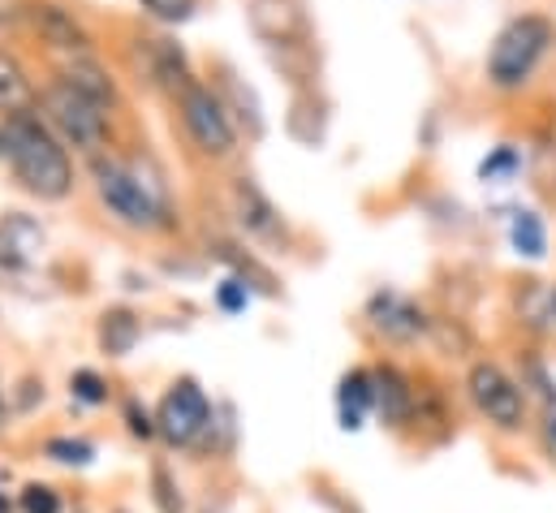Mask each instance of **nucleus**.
<instances>
[{
  "label": "nucleus",
  "mask_w": 556,
  "mask_h": 513,
  "mask_svg": "<svg viewBox=\"0 0 556 513\" xmlns=\"http://www.w3.org/2000/svg\"><path fill=\"white\" fill-rule=\"evenodd\" d=\"M501 234H505V247L518 263H548L553 259V225L540 208L531 203H509L501 208Z\"/></svg>",
  "instance_id": "12"
},
{
  "label": "nucleus",
  "mask_w": 556,
  "mask_h": 513,
  "mask_svg": "<svg viewBox=\"0 0 556 513\" xmlns=\"http://www.w3.org/2000/svg\"><path fill=\"white\" fill-rule=\"evenodd\" d=\"M376 423L389 431H406L418 414V388L406 367L397 363H376Z\"/></svg>",
  "instance_id": "13"
},
{
  "label": "nucleus",
  "mask_w": 556,
  "mask_h": 513,
  "mask_svg": "<svg viewBox=\"0 0 556 513\" xmlns=\"http://www.w3.org/2000/svg\"><path fill=\"white\" fill-rule=\"evenodd\" d=\"M535 436H540V453L548 458V466L556 471V405L535 410Z\"/></svg>",
  "instance_id": "30"
},
{
  "label": "nucleus",
  "mask_w": 556,
  "mask_h": 513,
  "mask_svg": "<svg viewBox=\"0 0 556 513\" xmlns=\"http://www.w3.org/2000/svg\"><path fill=\"white\" fill-rule=\"evenodd\" d=\"M173 104H177V117H181V129H186L190 147H194L203 160L220 164V160H233V155H238V138H242V129H238V122H233L225 96L216 91V83L194 78Z\"/></svg>",
  "instance_id": "6"
},
{
  "label": "nucleus",
  "mask_w": 556,
  "mask_h": 513,
  "mask_svg": "<svg viewBox=\"0 0 556 513\" xmlns=\"http://www.w3.org/2000/svg\"><path fill=\"white\" fill-rule=\"evenodd\" d=\"M35 104H39V87H35L30 70L22 65L17 52L0 48V117L35 113Z\"/></svg>",
  "instance_id": "19"
},
{
  "label": "nucleus",
  "mask_w": 556,
  "mask_h": 513,
  "mask_svg": "<svg viewBox=\"0 0 556 513\" xmlns=\"http://www.w3.org/2000/svg\"><path fill=\"white\" fill-rule=\"evenodd\" d=\"M22 13H26L30 35H35L39 43H48V52H56V61L96 52V35L87 30V22H83L74 9H65V4H56V0H30Z\"/></svg>",
  "instance_id": "9"
},
{
  "label": "nucleus",
  "mask_w": 556,
  "mask_h": 513,
  "mask_svg": "<svg viewBox=\"0 0 556 513\" xmlns=\"http://www.w3.org/2000/svg\"><path fill=\"white\" fill-rule=\"evenodd\" d=\"M212 423H216V405L190 376L173 380L155 405V436H164V445L173 449H194L212 431Z\"/></svg>",
  "instance_id": "8"
},
{
  "label": "nucleus",
  "mask_w": 556,
  "mask_h": 513,
  "mask_svg": "<svg viewBox=\"0 0 556 513\" xmlns=\"http://www.w3.org/2000/svg\"><path fill=\"white\" fill-rule=\"evenodd\" d=\"M48 247V234L35 216L9 212L0 216V272H30Z\"/></svg>",
  "instance_id": "15"
},
{
  "label": "nucleus",
  "mask_w": 556,
  "mask_h": 513,
  "mask_svg": "<svg viewBox=\"0 0 556 513\" xmlns=\"http://www.w3.org/2000/svg\"><path fill=\"white\" fill-rule=\"evenodd\" d=\"M229 199H233V216H238V225H242L247 238L268 242V247H289V225H285V216L277 212V203L260 190L255 177H233Z\"/></svg>",
  "instance_id": "11"
},
{
  "label": "nucleus",
  "mask_w": 556,
  "mask_h": 513,
  "mask_svg": "<svg viewBox=\"0 0 556 513\" xmlns=\"http://www.w3.org/2000/svg\"><path fill=\"white\" fill-rule=\"evenodd\" d=\"M247 22L268 48H302L306 43L302 0H247Z\"/></svg>",
  "instance_id": "14"
},
{
  "label": "nucleus",
  "mask_w": 556,
  "mask_h": 513,
  "mask_svg": "<svg viewBox=\"0 0 556 513\" xmlns=\"http://www.w3.org/2000/svg\"><path fill=\"white\" fill-rule=\"evenodd\" d=\"M91 186L104 212L135 234H168L177 229V212L168 199V182L155 164L139 155H96L91 160Z\"/></svg>",
  "instance_id": "1"
},
{
  "label": "nucleus",
  "mask_w": 556,
  "mask_h": 513,
  "mask_svg": "<svg viewBox=\"0 0 556 513\" xmlns=\"http://www.w3.org/2000/svg\"><path fill=\"white\" fill-rule=\"evenodd\" d=\"M135 57H139V70L147 74L151 87H160L164 96H181L199 74L186 57V48L173 39V35H139L135 39Z\"/></svg>",
  "instance_id": "10"
},
{
  "label": "nucleus",
  "mask_w": 556,
  "mask_h": 513,
  "mask_svg": "<svg viewBox=\"0 0 556 513\" xmlns=\"http://www.w3.org/2000/svg\"><path fill=\"white\" fill-rule=\"evenodd\" d=\"M139 337H142V324L130 306H113V311L100 315V350L109 359H126L139 346Z\"/></svg>",
  "instance_id": "21"
},
{
  "label": "nucleus",
  "mask_w": 556,
  "mask_h": 513,
  "mask_svg": "<svg viewBox=\"0 0 556 513\" xmlns=\"http://www.w3.org/2000/svg\"><path fill=\"white\" fill-rule=\"evenodd\" d=\"M216 306L225 311V315H242L247 306H251V280H242V276H225L220 285H216Z\"/></svg>",
  "instance_id": "27"
},
{
  "label": "nucleus",
  "mask_w": 556,
  "mask_h": 513,
  "mask_svg": "<svg viewBox=\"0 0 556 513\" xmlns=\"http://www.w3.org/2000/svg\"><path fill=\"white\" fill-rule=\"evenodd\" d=\"M17 505H22V513H61V497L48 484H26Z\"/></svg>",
  "instance_id": "29"
},
{
  "label": "nucleus",
  "mask_w": 556,
  "mask_h": 513,
  "mask_svg": "<svg viewBox=\"0 0 556 513\" xmlns=\"http://www.w3.org/2000/svg\"><path fill=\"white\" fill-rule=\"evenodd\" d=\"M522 173H527V147L514 142V138L488 147L483 160L475 164V182L488 186V190H505V186H514Z\"/></svg>",
  "instance_id": "20"
},
{
  "label": "nucleus",
  "mask_w": 556,
  "mask_h": 513,
  "mask_svg": "<svg viewBox=\"0 0 556 513\" xmlns=\"http://www.w3.org/2000/svg\"><path fill=\"white\" fill-rule=\"evenodd\" d=\"M337 423L341 431H363L376 418V376L371 367H350L337 380Z\"/></svg>",
  "instance_id": "17"
},
{
  "label": "nucleus",
  "mask_w": 556,
  "mask_h": 513,
  "mask_svg": "<svg viewBox=\"0 0 556 513\" xmlns=\"http://www.w3.org/2000/svg\"><path fill=\"white\" fill-rule=\"evenodd\" d=\"M151 488H155V510L160 513H181V488L168 475V466H151Z\"/></svg>",
  "instance_id": "28"
},
{
  "label": "nucleus",
  "mask_w": 556,
  "mask_h": 513,
  "mask_svg": "<svg viewBox=\"0 0 556 513\" xmlns=\"http://www.w3.org/2000/svg\"><path fill=\"white\" fill-rule=\"evenodd\" d=\"M0 164H9L13 182L39 203H65L74 195V160L70 147L35 113L0 117Z\"/></svg>",
  "instance_id": "2"
},
{
  "label": "nucleus",
  "mask_w": 556,
  "mask_h": 513,
  "mask_svg": "<svg viewBox=\"0 0 556 513\" xmlns=\"http://www.w3.org/2000/svg\"><path fill=\"white\" fill-rule=\"evenodd\" d=\"M462 388H466L470 410L501 436H522L535 423V405H531L527 388L518 385V376L496 359H475L466 367Z\"/></svg>",
  "instance_id": "5"
},
{
  "label": "nucleus",
  "mask_w": 556,
  "mask_h": 513,
  "mask_svg": "<svg viewBox=\"0 0 556 513\" xmlns=\"http://www.w3.org/2000/svg\"><path fill=\"white\" fill-rule=\"evenodd\" d=\"M514 315L531 337H556V280H522Z\"/></svg>",
  "instance_id": "18"
},
{
  "label": "nucleus",
  "mask_w": 556,
  "mask_h": 513,
  "mask_svg": "<svg viewBox=\"0 0 556 513\" xmlns=\"http://www.w3.org/2000/svg\"><path fill=\"white\" fill-rule=\"evenodd\" d=\"M363 320L376 333V341L393 346V350H415L422 341H431V311L418 302L415 293L397 289V285H380L367 302H363Z\"/></svg>",
  "instance_id": "7"
},
{
  "label": "nucleus",
  "mask_w": 556,
  "mask_h": 513,
  "mask_svg": "<svg viewBox=\"0 0 556 513\" xmlns=\"http://www.w3.org/2000/svg\"><path fill=\"white\" fill-rule=\"evenodd\" d=\"M0 427H4V388H0Z\"/></svg>",
  "instance_id": "32"
},
{
  "label": "nucleus",
  "mask_w": 556,
  "mask_h": 513,
  "mask_svg": "<svg viewBox=\"0 0 556 513\" xmlns=\"http://www.w3.org/2000/svg\"><path fill=\"white\" fill-rule=\"evenodd\" d=\"M514 376H518V385L527 388V397H531V405H535V410L556 405V376H553V367H548V359H544L540 350H527Z\"/></svg>",
  "instance_id": "23"
},
{
  "label": "nucleus",
  "mask_w": 556,
  "mask_h": 513,
  "mask_svg": "<svg viewBox=\"0 0 556 513\" xmlns=\"http://www.w3.org/2000/svg\"><path fill=\"white\" fill-rule=\"evenodd\" d=\"M216 91L225 96V104H229V113H233L238 129L247 126L251 138H260V134H264V104H260V96H255L251 87H242V83H238V74H225Z\"/></svg>",
  "instance_id": "22"
},
{
  "label": "nucleus",
  "mask_w": 556,
  "mask_h": 513,
  "mask_svg": "<svg viewBox=\"0 0 556 513\" xmlns=\"http://www.w3.org/2000/svg\"><path fill=\"white\" fill-rule=\"evenodd\" d=\"M43 453L61 466H91L96 462V445L91 440H78V436H52L43 445Z\"/></svg>",
  "instance_id": "24"
},
{
  "label": "nucleus",
  "mask_w": 556,
  "mask_h": 513,
  "mask_svg": "<svg viewBox=\"0 0 556 513\" xmlns=\"http://www.w3.org/2000/svg\"><path fill=\"white\" fill-rule=\"evenodd\" d=\"M70 397L83 401V405H104L109 401V380L100 372H91V367H78L70 376Z\"/></svg>",
  "instance_id": "26"
},
{
  "label": "nucleus",
  "mask_w": 556,
  "mask_h": 513,
  "mask_svg": "<svg viewBox=\"0 0 556 513\" xmlns=\"http://www.w3.org/2000/svg\"><path fill=\"white\" fill-rule=\"evenodd\" d=\"M556 52V22L540 9L514 13L501 22V30L488 43L483 57V83L496 96H522L535 87V78L544 74V65Z\"/></svg>",
  "instance_id": "3"
},
{
  "label": "nucleus",
  "mask_w": 556,
  "mask_h": 513,
  "mask_svg": "<svg viewBox=\"0 0 556 513\" xmlns=\"http://www.w3.org/2000/svg\"><path fill=\"white\" fill-rule=\"evenodd\" d=\"M126 427L135 440H151L155 436V414H147L139 401H126Z\"/></svg>",
  "instance_id": "31"
},
{
  "label": "nucleus",
  "mask_w": 556,
  "mask_h": 513,
  "mask_svg": "<svg viewBox=\"0 0 556 513\" xmlns=\"http://www.w3.org/2000/svg\"><path fill=\"white\" fill-rule=\"evenodd\" d=\"M139 9L160 26H186L199 13V0H139Z\"/></svg>",
  "instance_id": "25"
},
{
  "label": "nucleus",
  "mask_w": 556,
  "mask_h": 513,
  "mask_svg": "<svg viewBox=\"0 0 556 513\" xmlns=\"http://www.w3.org/2000/svg\"><path fill=\"white\" fill-rule=\"evenodd\" d=\"M39 117L48 122V129L78 155L96 160V155H109V147L117 142V126H113V113L87 96H78L74 87H65L61 78H52L43 91H39Z\"/></svg>",
  "instance_id": "4"
},
{
  "label": "nucleus",
  "mask_w": 556,
  "mask_h": 513,
  "mask_svg": "<svg viewBox=\"0 0 556 513\" xmlns=\"http://www.w3.org/2000/svg\"><path fill=\"white\" fill-rule=\"evenodd\" d=\"M56 78L65 83V87H74L78 96H87V100H96V104H104L109 113H117L122 109V87H117V78H113V70L96 57V52H87V57H65V61H56Z\"/></svg>",
  "instance_id": "16"
}]
</instances>
